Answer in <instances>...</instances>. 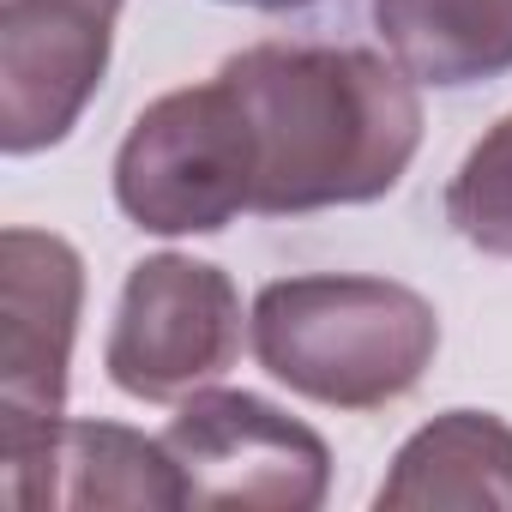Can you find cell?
<instances>
[{"instance_id": "6da1fadb", "label": "cell", "mask_w": 512, "mask_h": 512, "mask_svg": "<svg viewBox=\"0 0 512 512\" xmlns=\"http://www.w3.org/2000/svg\"><path fill=\"white\" fill-rule=\"evenodd\" d=\"M217 79H229L253 115V211L266 217L368 205L404 181L422 145L416 79L374 49L260 43L223 61Z\"/></svg>"}, {"instance_id": "7a4b0ae2", "label": "cell", "mask_w": 512, "mask_h": 512, "mask_svg": "<svg viewBox=\"0 0 512 512\" xmlns=\"http://www.w3.org/2000/svg\"><path fill=\"white\" fill-rule=\"evenodd\" d=\"M247 332L272 380L332 410H380L404 398L440 350L434 308L392 278L266 284Z\"/></svg>"}, {"instance_id": "3957f363", "label": "cell", "mask_w": 512, "mask_h": 512, "mask_svg": "<svg viewBox=\"0 0 512 512\" xmlns=\"http://www.w3.org/2000/svg\"><path fill=\"white\" fill-rule=\"evenodd\" d=\"M260 139L229 79L157 97L115 157V199L151 235H211L253 211Z\"/></svg>"}, {"instance_id": "277c9868", "label": "cell", "mask_w": 512, "mask_h": 512, "mask_svg": "<svg viewBox=\"0 0 512 512\" xmlns=\"http://www.w3.org/2000/svg\"><path fill=\"white\" fill-rule=\"evenodd\" d=\"M187 506L314 512L332 482L326 440L253 392H193L163 434Z\"/></svg>"}, {"instance_id": "5b68a950", "label": "cell", "mask_w": 512, "mask_h": 512, "mask_svg": "<svg viewBox=\"0 0 512 512\" xmlns=\"http://www.w3.org/2000/svg\"><path fill=\"white\" fill-rule=\"evenodd\" d=\"M241 350V296L229 272L157 253L127 272L115 332H109V380L127 398L169 404L217 380Z\"/></svg>"}, {"instance_id": "8992f818", "label": "cell", "mask_w": 512, "mask_h": 512, "mask_svg": "<svg viewBox=\"0 0 512 512\" xmlns=\"http://www.w3.org/2000/svg\"><path fill=\"white\" fill-rule=\"evenodd\" d=\"M115 13L97 0H0V145H61L109 67Z\"/></svg>"}, {"instance_id": "52a82bcc", "label": "cell", "mask_w": 512, "mask_h": 512, "mask_svg": "<svg viewBox=\"0 0 512 512\" xmlns=\"http://www.w3.org/2000/svg\"><path fill=\"white\" fill-rule=\"evenodd\" d=\"M85 308V266L61 235H0V428H49L67 410V362Z\"/></svg>"}, {"instance_id": "ba28073f", "label": "cell", "mask_w": 512, "mask_h": 512, "mask_svg": "<svg viewBox=\"0 0 512 512\" xmlns=\"http://www.w3.org/2000/svg\"><path fill=\"white\" fill-rule=\"evenodd\" d=\"M380 512H512V428L488 410H446L404 440L374 494Z\"/></svg>"}, {"instance_id": "9c48e42d", "label": "cell", "mask_w": 512, "mask_h": 512, "mask_svg": "<svg viewBox=\"0 0 512 512\" xmlns=\"http://www.w3.org/2000/svg\"><path fill=\"white\" fill-rule=\"evenodd\" d=\"M49 506H187V488L163 440H145L121 422H61L49 440L37 512Z\"/></svg>"}, {"instance_id": "30bf717a", "label": "cell", "mask_w": 512, "mask_h": 512, "mask_svg": "<svg viewBox=\"0 0 512 512\" xmlns=\"http://www.w3.org/2000/svg\"><path fill=\"white\" fill-rule=\"evenodd\" d=\"M374 25L416 85H482L512 73V0H374Z\"/></svg>"}, {"instance_id": "8fae6325", "label": "cell", "mask_w": 512, "mask_h": 512, "mask_svg": "<svg viewBox=\"0 0 512 512\" xmlns=\"http://www.w3.org/2000/svg\"><path fill=\"white\" fill-rule=\"evenodd\" d=\"M446 217L470 247L512 260V115H500L458 163L446 187Z\"/></svg>"}, {"instance_id": "7c38bea8", "label": "cell", "mask_w": 512, "mask_h": 512, "mask_svg": "<svg viewBox=\"0 0 512 512\" xmlns=\"http://www.w3.org/2000/svg\"><path fill=\"white\" fill-rule=\"evenodd\" d=\"M235 7H272V13H284V7H308V0H235Z\"/></svg>"}]
</instances>
